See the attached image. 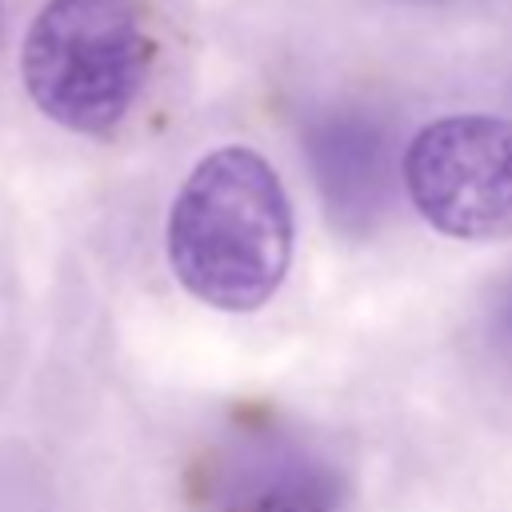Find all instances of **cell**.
I'll return each mask as SVG.
<instances>
[{
	"label": "cell",
	"mask_w": 512,
	"mask_h": 512,
	"mask_svg": "<svg viewBox=\"0 0 512 512\" xmlns=\"http://www.w3.org/2000/svg\"><path fill=\"white\" fill-rule=\"evenodd\" d=\"M156 60L144 0H48L20 44L32 104L80 136L112 132L140 100Z\"/></svg>",
	"instance_id": "7a4b0ae2"
},
{
	"label": "cell",
	"mask_w": 512,
	"mask_h": 512,
	"mask_svg": "<svg viewBox=\"0 0 512 512\" xmlns=\"http://www.w3.org/2000/svg\"><path fill=\"white\" fill-rule=\"evenodd\" d=\"M0 32H4V8H0Z\"/></svg>",
	"instance_id": "8992f818"
},
{
	"label": "cell",
	"mask_w": 512,
	"mask_h": 512,
	"mask_svg": "<svg viewBox=\"0 0 512 512\" xmlns=\"http://www.w3.org/2000/svg\"><path fill=\"white\" fill-rule=\"evenodd\" d=\"M412 208L444 236L492 244L512 240V120L440 116L424 124L400 160Z\"/></svg>",
	"instance_id": "3957f363"
},
{
	"label": "cell",
	"mask_w": 512,
	"mask_h": 512,
	"mask_svg": "<svg viewBox=\"0 0 512 512\" xmlns=\"http://www.w3.org/2000/svg\"><path fill=\"white\" fill-rule=\"evenodd\" d=\"M196 512H340V468L304 436L240 424L192 464Z\"/></svg>",
	"instance_id": "277c9868"
},
{
	"label": "cell",
	"mask_w": 512,
	"mask_h": 512,
	"mask_svg": "<svg viewBox=\"0 0 512 512\" xmlns=\"http://www.w3.org/2000/svg\"><path fill=\"white\" fill-rule=\"evenodd\" d=\"M312 160L332 212L372 216L384 192V144L360 116H332L312 136Z\"/></svg>",
	"instance_id": "5b68a950"
},
{
	"label": "cell",
	"mask_w": 512,
	"mask_h": 512,
	"mask_svg": "<svg viewBox=\"0 0 512 512\" xmlns=\"http://www.w3.org/2000/svg\"><path fill=\"white\" fill-rule=\"evenodd\" d=\"M168 268L220 312H256L292 260V204L276 168L248 144L208 152L168 208Z\"/></svg>",
	"instance_id": "6da1fadb"
}]
</instances>
